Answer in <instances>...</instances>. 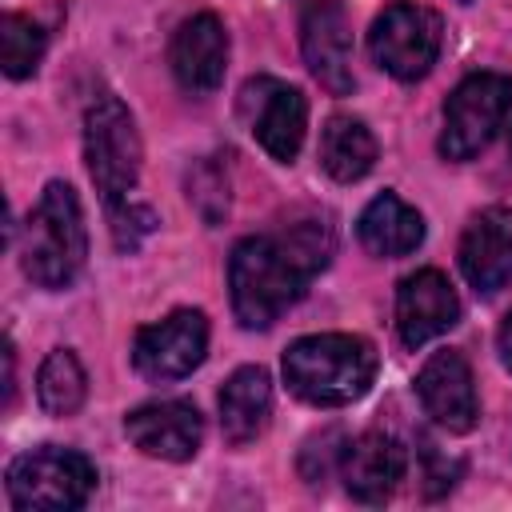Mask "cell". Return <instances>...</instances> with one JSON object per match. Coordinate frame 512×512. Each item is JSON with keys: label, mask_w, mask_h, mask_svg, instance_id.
Returning a JSON list of instances; mask_svg holds the SVG:
<instances>
[{"label": "cell", "mask_w": 512, "mask_h": 512, "mask_svg": "<svg viewBox=\"0 0 512 512\" xmlns=\"http://www.w3.org/2000/svg\"><path fill=\"white\" fill-rule=\"evenodd\" d=\"M328 260H332V228L320 220H300L284 232L240 240L228 260L236 320L244 328L276 324L304 296V288Z\"/></svg>", "instance_id": "6da1fadb"}, {"label": "cell", "mask_w": 512, "mask_h": 512, "mask_svg": "<svg viewBox=\"0 0 512 512\" xmlns=\"http://www.w3.org/2000/svg\"><path fill=\"white\" fill-rule=\"evenodd\" d=\"M280 368H284V384L300 400L316 408H344L372 388L376 348L364 336L316 332V336L292 340Z\"/></svg>", "instance_id": "7a4b0ae2"}, {"label": "cell", "mask_w": 512, "mask_h": 512, "mask_svg": "<svg viewBox=\"0 0 512 512\" xmlns=\"http://www.w3.org/2000/svg\"><path fill=\"white\" fill-rule=\"evenodd\" d=\"M84 256H88V232H84L80 200L72 184L52 180L24 224L20 264L28 280L40 288H68L80 276Z\"/></svg>", "instance_id": "3957f363"}, {"label": "cell", "mask_w": 512, "mask_h": 512, "mask_svg": "<svg viewBox=\"0 0 512 512\" xmlns=\"http://www.w3.org/2000/svg\"><path fill=\"white\" fill-rule=\"evenodd\" d=\"M84 160H88V176L96 192L104 196V204L128 200V192L140 180L144 148H140L132 112L112 92L96 96L84 112Z\"/></svg>", "instance_id": "277c9868"}, {"label": "cell", "mask_w": 512, "mask_h": 512, "mask_svg": "<svg viewBox=\"0 0 512 512\" xmlns=\"http://www.w3.org/2000/svg\"><path fill=\"white\" fill-rule=\"evenodd\" d=\"M96 488V468L72 448H32L8 464V500L20 512H68Z\"/></svg>", "instance_id": "5b68a950"}, {"label": "cell", "mask_w": 512, "mask_h": 512, "mask_svg": "<svg viewBox=\"0 0 512 512\" xmlns=\"http://www.w3.org/2000/svg\"><path fill=\"white\" fill-rule=\"evenodd\" d=\"M512 108V80L500 72H472L464 76L452 96L444 100V128H440V156L444 160H472L492 144L504 116Z\"/></svg>", "instance_id": "8992f818"}, {"label": "cell", "mask_w": 512, "mask_h": 512, "mask_svg": "<svg viewBox=\"0 0 512 512\" xmlns=\"http://www.w3.org/2000/svg\"><path fill=\"white\" fill-rule=\"evenodd\" d=\"M372 60L396 80H420L440 56V16L420 4H388L368 32Z\"/></svg>", "instance_id": "52a82bcc"}, {"label": "cell", "mask_w": 512, "mask_h": 512, "mask_svg": "<svg viewBox=\"0 0 512 512\" xmlns=\"http://www.w3.org/2000/svg\"><path fill=\"white\" fill-rule=\"evenodd\" d=\"M240 112L256 136V144L288 164L296 160L300 144H304V128H308V100L296 84H284L276 76H252L240 88Z\"/></svg>", "instance_id": "ba28073f"}, {"label": "cell", "mask_w": 512, "mask_h": 512, "mask_svg": "<svg viewBox=\"0 0 512 512\" xmlns=\"http://www.w3.org/2000/svg\"><path fill=\"white\" fill-rule=\"evenodd\" d=\"M208 352V320L196 308H176L172 316H164L160 324H148L136 332L132 344V364L144 380L152 384H168V380H184L204 364Z\"/></svg>", "instance_id": "9c48e42d"}, {"label": "cell", "mask_w": 512, "mask_h": 512, "mask_svg": "<svg viewBox=\"0 0 512 512\" xmlns=\"http://www.w3.org/2000/svg\"><path fill=\"white\" fill-rule=\"evenodd\" d=\"M416 396L424 404V412L444 428V432H472L480 420V400H476V380L472 368L460 352L444 348L432 352L424 360V368L416 372Z\"/></svg>", "instance_id": "30bf717a"}, {"label": "cell", "mask_w": 512, "mask_h": 512, "mask_svg": "<svg viewBox=\"0 0 512 512\" xmlns=\"http://www.w3.org/2000/svg\"><path fill=\"white\" fill-rule=\"evenodd\" d=\"M300 48H304L308 72L332 96H348L356 88V76H352V32H348V16H344V8L336 0H316L304 12Z\"/></svg>", "instance_id": "8fae6325"}, {"label": "cell", "mask_w": 512, "mask_h": 512, "mask_svg": "<svg viewBox=\"0 0 512 512\" xmlns=\"http://www.w3.org/2000/svg\"><path fill=\"white\" fill-rule=\"evenodd\" d=\"M124 432L144 456L184 464L200 452L204 420H200V408L188 400H156V404L132 408L124 416Z\"/></svg>", "instance_id": "7c38bea8"}, {"label": "cell", "mask_w": 512, "mask_h": 512, "mask_svg": "<svg viewBox=\"0 0 512 512\" xmlns=\"http://www.w3.org/2000/svg\"><path fill=\"white\" fill-rule=\"evenodd\" d=\"M456 320H460V300H456V288L448 284L444 272L420 268V272L400 280V288H396V332L408 348H420V344L436 340Z\"/></svg>", "instance_id": "4fadbf2b"}, {"label": "cell", "mask_w": 512, "mask_h": 512, "mask_svg": "<svg viewBox=\"0 0 512 512\" xmlns=\"http://www.w3.org/2000/svg\"><path fill=\"white\" fill-rule=\"evenodd\" d=\"M460 272L476 292H500L512 280V208H484L460 236Z\"/></svg>", "instance_id": "5bb4252c"}, {"label": "cell", "mask_w": 512, "mask_h": 512, "mask_svg": "<svg viewBox=\"0 0 512 512\" xmlns=\"http://www.w3.org/2000/svg\"><path fill=\"white\" fill-rule=\"evenodd\" d=\"M168 64L180 88L188 92H212L224 80L228 68V32L212 12H200L184 20L168 44Z\"/></svg>", "instance_id": "9a60e30c"}, {"label": "cell", "mask_w": 512, "mask_h": 512, "mask_svg": "<svg viewBox=\"0 0 512 512\" xmlns=\"http://www.w3.org/2000/svg\"><path fill=\"white\" fill-rule=\"evenodd\" d=\"M404 468H408V456H404L400 440L388 432H364V436L348 440L344 456H340V480L364 504L388 500L396 492V484L404 480Z\"/></svg>", "instance_id": "2e32d148"}, {"label": "cell", "mask_w": 512, "mask_h": 512, "mask_svg": "<svg viewBox=\"0 0 512 512\" xmlns=\"http://www.w3.org/2000/svg\"><path fill=\"white\" fill-rule=\"evenodd\" d=\"M356 236L360 244L380 256V260H396L420 248L424 240V220L412 204H404L396 192H380L356 220Z\"/></svg>", "instance_id": "e0dca14e"}, {"label": "cell", "mask_w": 512, "mask_h": 512, "mask_svg": "<svg viewBox=\"0 0 512 512\" xmlns=\"http://www.w3.org/2000/svg\"><path fill=\"white\" fill-rule=\"evenodd\" d=\"M272 412V380L260 364L236 368L220 388V428L232 444H248L264 432Z\"/></svg>", "instance_id": "ac0fdd59"}, {"label": "cell", "mask_w": 512, "mask_h": 512, "mask_svg": "<svg viewBox=\"0 0 512 512\" xmlns=\"http://www.w3.org/2000/svg\"><path fill=\"white\" fill-rule=\"evenodd\" d=\"M372 164H376V136L364 128V120L328 116L320 132V168L340 184H356L372 172Z\"/></svg>", "instance_id": "d6986e66"}, {"label": "cell", "mask_w": 512, "mask_h": 512, "mask_svg": "<svg viewBox=\"0 0 512 512\" xmlns=\"http://www.w3.org/2000/svg\"><path fill=\"white\" fill-rule=\"evenodd\" d=\"M36 396H40V408L48 416H72L84 396H88V376L76 360V352L68 348H56L44 356L40 372H36Z\"/></svg>", "instance_id": "ffe728a7"}, {"label": "cell", "mask_w": 512, "mask_h": 512, "mask_svg": "<svg viewBox=\"0 0 512 512\" xmlns=\"http://www.w3.org/2000/svg\"><path fill=\"white\" fill-rule=\"evenodd\" d=\"M44 48H48V32L32 16H20V12L0 16V60L12 80L32 76L44 60Z\"/></svg>", "instance_id": "44dd1931"}, {"label": "cell", "mask_w": 512, "mask_h": 512, "mask_svg": "<svg viewBox=\"0 0 512 512\" xmlns=\"http://www.w3.org/2000/svg\"><path fill=\"white\" fill-rule=\"evenodd\" d=\"M188 200L196 204V212L204 216V224H220L228 216V176L220 172V164L212 160H200L192 172H188Z\"/></svg>", "instance_id": "7402d4cb"}, {"label": "cell", "mask_w": 512, "mask_h": 512, "mask_svg": "<svg viewBox=\"0 0 512 512\" xmlns=\"http://www.w3.org/2000/svg\"><path fill=\"white\" fill-rule=\"evenodd\" d=\"M108 220H112V240L120 252H136L144 244V236H152V228L160 224L156 212L148 204H136L132 196L120 204H108Z\"/></svg>", "instance_id": "603a6c76"}, {"label": "cell", "mask_w": 512, "mask_h": 512, "mask_svg": "<svg viewBox=\"0 0 512 512\" xmlns=\"http://www.w3.org/2000/svg\"><path fill=\"white\" fill-rule=\"evenodd\" d=\"M496 348H500V360H504V368L512 372V312L504 316V324H500V332H496Z\"/></svg>", "instance_id": "cb8c5ba5"}, {"label": "cell", "mask_w": 512, "mask_h": 512, "mask_svg": "<svg viewBox=\"0 0 512 512\" xmlns=\"http://www.w3.org/2000/svg\"><path fill=\"white\" fill-rule=\"evenodd\" d=\"M12 392H16V352L8 344L4 348V404H12Z\"/></svg>", "instance_id": "d4e9b609"}, {"label": "cell", "mask_w": 512, "mask_h": 512, "mask_svg": "<svg viewBox=\"0 0 512 512\" xmlns=\"http://www.w3.org/2000/svg\"><path fill=\"white\" fill-rule=\"evenodd\" d=\"M464 4H468V0H464Z\"/></svg>", "instance_id": "484cf974"}]
</instances>
